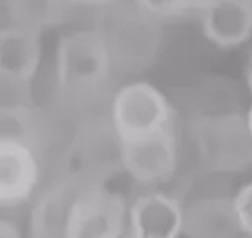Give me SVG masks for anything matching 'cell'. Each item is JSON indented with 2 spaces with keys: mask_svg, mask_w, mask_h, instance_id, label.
I'll return each instance as SVG.
<instances>
[{
  "mask_svg": "<svg viewBox=\"0 0 252 238\" xmlns=\"http://www.w3.org/2000/svg\"><path fill=\"white\" fill-rule=\"evenodd\" d=\"M55 58L56 84L70 96L98 91L114 65L109 42L98 30H77L63 35L58 40Z\"/></svg>",
  "mask_w": 252,
  "mask_h": 238,
  "instance_id": "cell-1",
  "label": "cell"
},
{
  "mask_svg": "<svg viewBox=\"0 0 252 238\" xmlns=\"http://www.w3.org/2000/svg\"><path fill=\"white\" fill-rule=\"evenodd\" d=\"M110 123L118 144L133 142L172 128V107L156 86L146 81L125 84L110 105Z\"/></svg>",
  "mask_w": 252,
  "mask_h": 238,
  "instance_id": "cell-2",
  "label": "cell"
},
{
  "mask_svg": "<svg viewBox=\"0 0 252 238\" xmlns=\"http://www.w3.org/2000/svg\"><path fill=\"white\" fill-rule=\"evenodd\" d=\"M119 161L138 186L168 182L177 170V142L173 128L133 142L119 144Z\"/></svg>",
  "mask_w": 252,
  "mask_h": 238,
  "instance_id": "cell-3",
  "label": "cell"
},
{
  "mask_svg": "<svg viewBox=\"0 0 252 238\" xmlns=\"http://www.w3.org/2000/svg\"><path fill=\"white\" fill-rule=\"evenodd\" d=\"M125 202L102 187L77 193L67 238H118L126 230Z\"/></svg>",
  "mask_w": 252,
  "mask_h": 238,
  "instance_id": "cell-4",
  "label": "cell"
},
{
  "mask_svg": "<svg viewBox=\"0 0 252 238\" xmlns=\"http://www.w3.org/2000/svg\"><path fill=\"white\" fill-rule=\"evenodd\" d=\"M42 63L40 30L11 23L0 27V88L20 89L33 83Z\"/></svg>",
  "mask_w": 252,
  "mask_h": 238,
  "instance_id": "cell-5",
  "label": "cell"
},
{
  "mask_svg": "<svg viewBox=\"0 0 252 238\" xmlns=\"http://www.w3.org/2000/svg\"><path fill=\"white\" fill-rule=\"evenodd\" d=\"M184 212L177 198L163 191H147L128 207L126 228L135 238H181Z\"/></svg>",
  "mask_w": 252,
  "mask_h": 238,
  "instance_id": "cell-6",
  "label": "cell"
},
{
  "mask_svg": "<svg viewBox=\"0 0 252 238\" xmlns=\"http://www.w3.org/2000/svg\"><path fill=\"white\" fill-rule=\"evenodd\" d=\"M39 163L30 144L0 140V205H18L39 184Z\"/></svg>",
  "mask_w": 252,
  "mask_h": 238,
  "instance_id": "cell-7",
  "label": "cell"
},
{
  "mask_svg": "<svg viewBox=\"0 0 252 238\" xmlns=\"http://www.w3.org/2000/svg\"><path fill=\"white\" fill-rule=\"evenodd\" d=\"M203 33L219 48L242 46L252 35V7L244 0H212L205 5Z\"/></svg>",
  "mask_w": 252,
  "mask_h": 238,
  "instance_id": "cell-8",
  "label": "cell"
},
{
  "mask_svg": "<svg viewBox=\"0 0 252 238\" xmlns=\"http://www.w3.org/2000/svg\"><path fill=\"white\" fill-rule=\"evenodd\" d=\"M75 196L65 184L44 193L30 212V238H67Z\"/></svg>",
  "mask_w": 252,
  "mask_h": 238,
  "instance_id": "cell-9",
  "label": "cell"
},
{
  "mask_svg": "<svg viewBox=\"0 0 252 238\" xmlns=\"http://www.w3.org/2000/svg\"><path fill=\"white\" fill-rule=\"evenodd\" d=\"M231 202L201 200L184 212V237L188 238H238Z\"/></svg>",
  "mask_w": 252,
  "mask_h": 238,
  "instance_id": "cell-10",
  "label": "cell"
},
{
  "mask_svg": "<svg viewBox=\"0 0 252 238\" xmlns=\"http://www.w3.org/2000/svg\"><path fill=\"white\" fill-rule=\"evenodd\" d=\"M67 7H70L67 0H9L12 23L35 30L62 21Z\"/></svg>",
  "mask_w": 252,
  "mask_h": 238,
  "instance_id": "cell-11",
  "label": "cell"
},
{
  "mask_svg": "<svg viewBox=\"0 0 252 238\" xmlns=\"http://www.w3.org/2000/svg\"><path fill=\"white\" fill-rule=\"evenodd\" d=\"M138 11L154 18V20H166L186 14L198 5H207V0H135Z\"/></svg>",
  "mask_w": 252,
  "mask_h": 238,
  "instance_id": "cell-12",
  "label": "cell"
},
{
  "mask_svg": "<svg viewBox=\"0 0 252 238\" xmlns=\"http://www.w3.org/2000/svg\"><path fill=\"white\" fill-rule=\"evenodd\" d=\"M233 214L242 235L252 238V182L245 184L231 200Z\"/></svg>",
  "mask_w": 252,
  "mask_h": 238,
  "instance_id": "cell-13",
  "label": "cell"
},
{
  "mask_svg": "<svg viewBox=\"0 0 252 238\" xmlns=\"http://www.w3.org/2000/svg\"><path fill=\"white\" fill-rule=\"evenodd\" d=\"M0 238H23V233L11 219L0 217Z\"/></svg>",
  "mask_w": 252,
  "mask_h": 238,
  "instance_id": "cell-14",
  "label": "cell"
},
{
  "mask_svg": "<svg viewBox=\"0 0 252 238\" xmlns=\"http://www.w3.org/2000/svg\"><path fill=\"white\" fill-rule=\"evenodd\" d=\"M68 4H70V7L72 5H88V7H105V5H109V4H112L114 0H67Z\"/></svg>",
  "mask_w": 252,
  "mask_h": 238,
  "instance_id": "cell-15",
  "label": "cell"
},
{
  "mask_svg": "<svg viewBox=\"0 0 252 238\" xmlns=\"http://www.w3.org/2000/svg\"><path fill=\"white\" fill-rule=\"evenodd\" d=\"M245 126H247V133L252 140V103L251 107H249V112H247V119H245Z\"/></svg>",
  "mask_w": 252,
  "mask_h": 238,
  "instance_id": "cell-16",
  "label": "cell"
},
{
  "mask_svg": "<svg viewBox=\"0 0 252 238\" xmlns=\"http://www.w3.org/2000/svg\"><path fill=\"white\" fill-rule=\"evenodd\" d=\"M118 238H135V237H133V235H131V233H130V231H128V228H126V230H125V231H123V233H121V235H119V237H118Z\"/></svg>",
  "mask_w": 252,
  "mask_h": 238,
  "instance_id": "cell-17",
  "label": "cell"
},
{
  "mask_svg": "<svg viewBox=\"0 0 252 238\" xmlns=\"http://www.w3.org/2000/svg\"><path fill=\"white\" fill-rule=\"evenodd\" d=\"M247 83H249V91H251V95H252V68H251V72H249Z\"/></svg>",
  "mask_w": 252,
  "mask_h": 238,
  "instance_id": "cell-18",
  "label": "cell"
}]
</instances>
